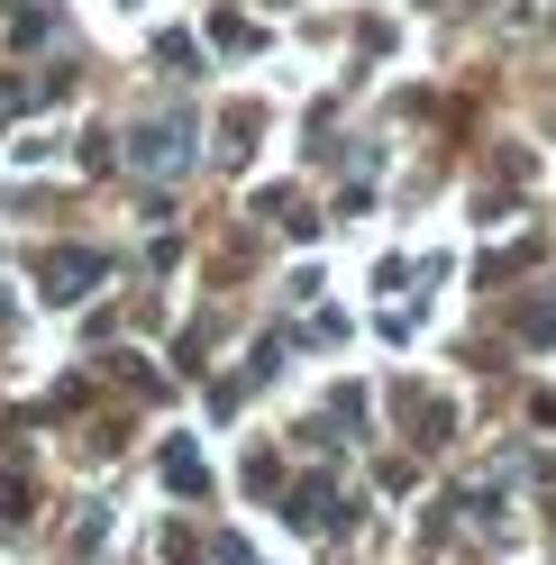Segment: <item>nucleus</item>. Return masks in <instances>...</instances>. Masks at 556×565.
I'll list each match as a JSON object with an SVG mask.
<instances>
[{
    "mask_svg": "<svg viewBox=\"0 0 556 565\" xmlns=\"http://www.w3.org/2000/svg\"><path fill=\"white\" fill-rule=\"evenodd\" d=\"M128 156H137V173H183L192 164V128L183 119H156V128H137Z\"/></svg>",
    "mask_w": 556,
    "mask_h": 565,
    "instance_id": "obj_1",
    "label": "nucleus"
},
{
    "mask_svg": "<svg viewBox=\"0 0 556 565\" xmlns=\"http://www.w3.org/2000/svg\"><path fill=\"white\" fill-rule=\"evenodd\" d=\"M100 282V256H83V246H64V256L46 265V301H83Z\"/></svg>",
    "mask_w": 556,
    "mask_h": 565,
    "instance_id": "obj_2",
    "label": "nucleus"
},
{
    "mask_svg": "<svg viewBox=\"0 0 556 565\" xmlns=\"http://www.w3.org/2000/svg\"><path fill=\"white\" fill-rule=\"evenodd\" d=\"M164 483L173 492H211V466H201L192 447H164Z\"/></svg>",
    "mask_w": 556,
    "mask_h": 565,
    "instance_id": "obj_3",
    "label": "nucleus"
},
{
    "mask_svg": "<svg viewBox=\"0 0 556 565\" xmlns=\"http://www.w3.org/2000/svg\"><path fill=\"white\" fill-rule=\"evenodd\" d=\"M292 520H301V529H329V520H338V492H329V483H301V492H292Z\"/></svg>",
    "mask_w": 556,
    "mask_h": 565,
    "instance_id": "obj_4",
    "label": "nucleus"
},
{
    "mask_svg": "<svg viewBox=\"0 0 556 565\" xmlns=\"http://www.w3.org/2000/svg\"><path fill=\"white\" fill-rule=\"evenodd\" d=\"M520 338H538V347L556 338V282H547V292H538L530 310H520Z\"/></svg>",
    "mask_w": 556,
    "mask_h": 565,
    "instance_id": "obj_5",
    "label": "nucleus"
}]
</instances>
